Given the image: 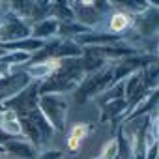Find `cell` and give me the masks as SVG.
<instances>
[{"label": "cell", "instance_id": "1", "mask_svg": "<svg viewBox=\"0 0 159 159\" xmlns=\"http://www.w3.org/2000/svg\"><path fill=\"white\" fill-rule=\"evenodd\" d=\"M127 25H129V17H127V15H124V13H116V15L111 19V28H112L114 32L124 30Z\"/></svg>", "mask_w": 159, "mask_h": 159}, {"label": "cell", "instance_id": "2", "mask_svg": "<svg viewBox=\"0 0 159 159\" xmlns=\"http://www.w3.org/2000/svg\"><path fill=\"white\" fill-rule=\"evenodd\" d=\"M84 135H86V125H75V127H73V135H71L73 139H79V140H81Z\"/></svg>", "mask_w": 159, "mask_h": 159}, {"label": "cell", "instance_id": "3", "mask_svg": "<svg viewBox=\"0 0 159 159\" xmlns=\"http://www.w3.org/2000/svg\"><path fill=\"white\" fill-rule=\"evenodd\" d=\"M79 144H81V140H79V139H73V137L69 139V148H71V150L79 148Z\"/></svg>", "mask_w": 159, "mask_h": 159}]
</instances>
